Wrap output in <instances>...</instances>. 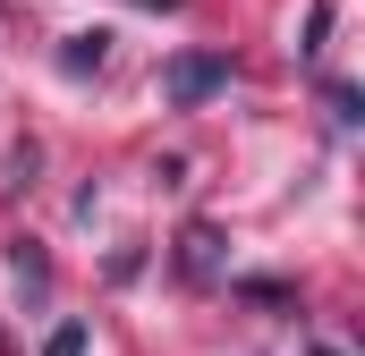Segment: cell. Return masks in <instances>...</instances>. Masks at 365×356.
I'll return each instance as SVG.
<instances>
[{
	"label": "cell",
	"instance_id": "4",
	"mask_svg": "<svg viewBox=\"0 0 365 356\" xmlns=\"http://www.w3.org/2000/svg\"><path fill=\"white\" fill-rule=\"evenodd\" d=\"M17 288H34V297H43V288H51V263H43V255H34V246H17Z\"/></svg>",
	"mask_w": 365,
	"mask_h": 356
},
{
	"label": "cell",
	"instance_id": "1",
	"mask_svg": "<svg viewBox=\"0 0 365 356\" xmlns=\"http://www.w3.org/2000/svg\"><path fill=\"white\" fill-rule=\"evenodd\" d=\"M221 85H230V60H212V51H179V60L162 68V93H170L179 110H195V102H212Z\"/></svg>",
	"mask_w": 365,
	"mask_h": 356
},
{
	"label": "cell",
	"instance_id": "5",
	"mask_svg": "<svg viewBox=\"0 0 365 356\" xmlns=\"http://www.w3.org/2000/svg\"><path fill=\"white\" fill-rule=\"evenodd\" d=\"M323 102H331L340 127H357V119H365V110H357V85H323Z\"/></svg>",
	"mask_w": 365,
	"mask_h": 356
},
{
	"label": "cell",
	"instance_id": "6",
	"mask_svg": "<svg viewBox=\"0 0 365 356\" xmlns=\"http://www.w3.org/2000/svg\"><path fill=\"white\" fill-rule=\"evenodd\" d=\"M43 356H86V323H60V331L43 340Z\"/></svg>",
	"mask_w": 365,
	"mask_h": 356
},
{
	"label": "cell",
	"instance_id": "2",
	"mask_svg": "<svg viewBox=\"0 0 365 356\" xmlns=\"http://www.w3.org/2000/svg\"><path fill=\"white\" fill-rule=\"evenodd\" d=\"M179 271L187 280H221V229H212V221H195L179 238Z\"/></svg>",
	"mask_w": 365,
	"mask_h": 356
},
{
	"label": "cell",
	"instance_id": "3",
	"mask_svg": "<svg viewBox=\"0 0 365 356\" xmlns=\"http://www.w3.org/2000/svg\"><path fill=\"white\" fill-rule=\"evenodd\" d=\"M102 51H110V34H68L60 68H68V77H93V68H102Z\"/></svg>",
	"mask_w": 365,
	"mask_h": 356
}]
</instances>
